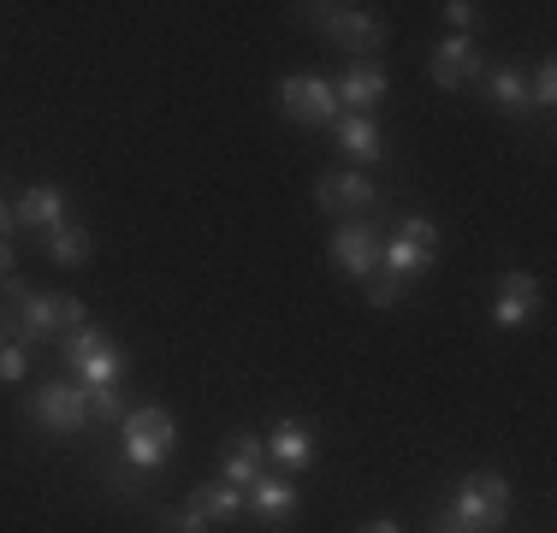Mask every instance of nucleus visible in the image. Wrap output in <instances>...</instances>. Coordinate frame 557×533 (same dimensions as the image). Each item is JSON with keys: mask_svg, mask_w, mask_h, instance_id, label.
<instances>
[{"mask_svg": "<svg viewBox=\"0 0 557 533\" xmlns=\"http://www.w3.org/2000/svg\"><path fill=\"white\" fill-rule=\"evenodd\" d=\"M428 72H433V84H440V89H469V84H481L486 53H481L474 36H445V42H433Z\"/></svg>", "mask_w": 557, "mask_h": 533, "instance_id": "9b49d317", "label": "nucleus"}, {"mask_svg": "<svg viewBox=\"0 0 557 533\" xmlns=\"http://www.w3.org/2000/svg\"><path fill=\"white\" fill-rule=\"evenodd\" d=\"M534 314H540V278L522 273V266L498 273V285H493V320H498V326L504 332H522Z\"/></svg>", "mask_w": 557, "mask_h": 533, "instance_id": "ddd939ff", "label": "nucleus"}, {"mask_svg": "<svg viewBox=\"0 0 557 533\" xmlns=\"http://www.w3.org/2000/svg\"><path fill=\"white\" fill-rule=\"evenodd\" d=\"M333 142L356 160V166H374V160H386V149H392L374 113H338L333 119Z\"/></svg>", "mask_w": 557, "mask_h": 533, "instance_id": "dca6fc26", "label": "nucleus"}, {"mask_svg": "<svg viewBox=\"0 0 557 533\" xmlns=\"http://www.w3.org/2000/svg\"><path fill=\"white\" fill-rule=\"evenodd\" d=\"M445 24H450V36H474L481 30V7H469V0H445Z\"/></svg>", "mask_w": 557, "mask_h": 533, "instance_id": "b1692460", "label": "nucleus"}, {"mask_svg": "<svg viewBox=\"0 0 557 533\" xmlns=\"http://www.w3.org/2000/svg\"><path fill=\"white\" fill-rule=\"evenodd\" d=\"M7 302H12V314H18V344L24 350L89 326L84 297H72V290H30L24 278H7Z\"/></svg>", "mask_w": 557, "mask_h": 533, "instance_id": "f257e3e1", "label": "nucleus"}, {"mask_svg": "<svg viewBox=\"0 0 557 533\" xmlns=\"http://www.w3.org/2000/svg\"><path fill=\"white\" fill-rule=\"evenodd\" d=\"M297 504H302V492L290 486V474H261L256 486L244 492V516L256 528H290L297 522Z\"/></svg>", "mask_w": 557, "mask_h": 533, "instance_id": "f8f14e48", "label": "nucleus"}, {"mask_svg": "<svg viewBox=\"0 0 557 533\" xmlns=\"http://www.w3.org/2000/svg\"><path fill=\"white\" fill-rule=\"evenodd\" d=\"M125 416H131L125 392H89V421H96V426H119Z\"/></svg>", "mask_w": 557, "mask_h": 533, "instance_id": "4be33fe9", "label": "nucleus"}, {"mask_svg": "<svg viewBox=\"0 0 557 533\" xmlns=\"http://www.w3.org/2000/svg\"><path fill=\"white\" fill-rule=\"evenodd\" d=\"M268 462H278L285 474H302L314 462V426L302 416H278L268 426Z\"/></svg>", "mask_w": 557, "mask_h": 533, "instance_id": "2eb2a0df", "label": "nucleus"}, {"mask_svg": "<svg viewBox=\"0 0 557 533\" xmlns=\"http://www.w3.org/2000/svg\"><path fill=\"white\" fill-rule=\"evenodd\" d=\"M0 344H18V314H12V302H0Z\"/></svg>", "mask_w": 557, "mask_h": 533, "instance_id": "cd10ccee", "label": "nucleus"}, {"mask_svg": "<svg viewBox=\"0 0 557 533\" xmlns=\"http://www.w3.org/2000/svg\"><path fill=\"white\" fill-rule=\"evenodd\" d=\"M60 362L65 380H77L84 392H119L125 385V350L108 326H77L60 338Z\"/></svg>", "mask_w": 557, "mask_h": 533, "instance_id": "f03ea898", "label": "nucleus"}, {"mask_svg": "<svg viewBox=\"0 0 557 533\" xmlns=\"http://www.w3.org/2000/svg\"><path fill=\"white\" fill-rule=\"evenodd\" d=\"M386 196L368 172H321L314 178V208L321 213H338V220H368Z\"/></svg>", "mask_w": 557, "mask_h": 533, "instance_id": "9d476101", "label": "nucleus"}, {"mask_svg": "<svg viewBox=\"0 0 557 533\" xmlns=\"http://www.w3.org/2000/svg\"><path fill=\"white\" fill-rule=\"evenodd\" d=\"M273 101H278V113H285L290 125H309V131H333V119L344 113V107H338V89L326 84V77H314V72L278 77V84H273Z\"/></svg>", "mask_w": 557, "mask_h": 533, "instance_id": "6e6552de", "label": "nucleus"}, {"mask_svg": "<svg viewBox=\"0 0 557 533\" xmlns=\"http://www.w3.org/2000/svg\"><path fill=\"white\" fill-rule=\"evenodd\" d=\"M172 450H178V421H172V409L143 404V409H131V416L119 421V462H125L137 480L166 469Z\"/></svg>", "mask_w": 557, "mask_h": 533, "instance_id": "7ed1b4c3", "label": "nucleus"}, {"mask_svg": "<svg viewBox=\"0 0 557 533\" xmlns=\"http://www.w3.org/2000/svg\"><path fill=\"white\" fill-rule=\"evenodd\" d=\"M333 89H338V107H344V113H374V107L386 101L392 77H386V65L362 60V65H350V72H344Z\"/></svg>", "mask_w": 557, "mask_h": 533, "instance_id": "6ab92c4d", "label": "nucleus"}, {"mask_svg": "<svg viewBox=\"0 0 557 533\" xmlns=\"http://www.w3.org/2000/svg\"><path fill=\"white\" fill-rule=\"evenodd\" d=\"M12 225H18V220H12V202H0V237H7Z\"/></svg>", "mask_w": 557, "mask_h": 533, "instance_id": "c756f323", "label": "nucleus"}, {"mask_svg": "<svg viewBox=\"0 0 557 533\" xmlns=\"http://www.w3.org/2000/svg\"><path fill=\"white\" fill-rule=\"evenodd\" d=\"M42 256L54 266H89V261H96V232L65 220V225H54V232L42 237Z\"/></svg>", "mask_w": 557, "mask_h": 533, "instance_id": "412c9836", "label": "nucleus"}, {"mask_svg": "<svg viewBox=\"0 0 557 533\" xmlns=\"http://www.w3.org/2000/svg\"><path fill=\"white\" fill-rule=\"evenodd\" d=\"M30 373V350L24 344H0V385H18Z\"/></svg>", "mask_w": 557, "mask_h": 533, "instance_id": "393cba45", "label": "nucleus"}, {"mask_svg": "<svg viewBox=\"0 0 557 533\" xmlns=\"http://www.w3.org/2000/svg\"><path fill=\"white\" fill-rule=\"evenodd\" d=\"M362 533H404V528H397V522H368Z\"/></svg>", "mask_w": 557, "mask_h": 533, "instance_id": "7c9ffc66", "label": "nucleus"}, {"mask_svg": "<svg viewBox=\"0 0 557 533\" xmlns=\"http://www.w3.org/2000/svg\"><path fill=\"white\" fill-rule=\"evenodd\" d=\"M428 533H474V528H462L457 516H450V504H440V510H433V522H428Z\"/></svg>", "mask_w": 557, "mask_h": 533, "instance_id": "bb28decb", "label": "nucleus"}, {"mask_svg": "<svg viewBox=\"0 0 557 533\" xmlns=\"http://www.w3.org/2000/svg\"><path fill=\"white\" fill-rule=\"evenodd\" d=\"M154 533H208V528L196 522V516L184 510V504H172V510H161V516H154Z\"/></svg>", "mask_w": 557, "mask_h": 533, "instance_id": "a878e982", "label": "nucleus"}, {"mask_svg": "<svg viewBox=\"0 0 557 533\" xmlns=\"http://www.w3.org/2000/svg\"><path fill=\"white\" fill-rule=\"evenodd\" d=\"M7 278H12V244L0 237V285H7Z\"/></svg>", "mask_w": 557, "mask_h": 533, "instance_id": "c85d7f7f", "label": "nucleus"}, {"mask_svg": "<svg viewBox=\"0 0 557 533\" xmlns=\"http://www.w3.org/2000/svg\"><path fill=\"white\" fill-rule=\"evenodd\" d=\"M261 474H268V438L237 426V433L220 445V474H214V480H225V486H237V492H249Z\"/></svg>", "mask_w": 557, "mask_h": 533, "instance_id": "4468645a", "label": "nucleus"}, {"mask_svg": "<svg viewBox=\"0 0 557 533\" xmlns=\"http://www.w3.org/2000/svg\"><path fill=\"white\" fill-rule=\"evenodd\" d=\"M12 220L24 225V232L48 237L54 225H65V190L60 184H30V190L12 196Z\"/></svg>", "mask_w": 557, "mask_h": 533, "instance_id": "a211bd4d", "label": "nucleus"}, {"mask_svg": "<svg viewBox=\"0 0 557 533\" xmlns=\"http://www.w3.org/2000/svg\"><path fill=\"white\" fill-rule=\"evenodd\" d=\"M380 244H386V232H380L374 220H344L333 225V237H326V256L344 278H374L380 273Z\"/></svg>", "mask_w": 557, "mask_h": 533, "instance_id": "1a4fd4ad", "label": "nucleus"}, {"mask_svg": "<svg viewBox=\"0 0 557 533\" xmlns=\"http://www.w3.org/2000/svg\"><path fill=\"white\" fill-rule=\"evenodd\" d=\"M302 12V24H309L321 42H333V48H344L356 65L368 60V53H380L386 48V18L380 12H368V7H297Z\"/></svg>", "mask_w": 557, "mask_h": 533, "instance_id": "39448f33", "label": "nucleus"}, {"mask_svg": "<svg viewBox=\"0 0 557 533\" xmlns=\"http://www.w3.org/2000/svg\"><path fill=\"white\" fill-rule=\"evenodd\" d=\"M433 266H440V225L428 213H404L386 232V244H380V278L409 290V278L433 273Z\"/></svg>", "mask_w": 557, "mask_h": 533, "instance_id": "20e7f679", "label": "nucleus"}, {"mask_svg": "<svg viewBox=\"0 0 557 533\" xmlns=\"http://www.w3.org/2000/svg\"><path fill=\"white\" fill-rule=\"evenodd\" d=\"M528 101H534V113L540 107H557V65L552 60L534 65V77H528Z\"/></svg>", "mask_w": 557, "mask_h": 533, "instance_id": "5701e85b", "label": "nucleus"}, {"mask_svg": "<svg viewBox=\"0 0 557 533\" xmlns=\"http://www.w3.org/2000/svg\"><path fill=\"white\" fill-rule=\"evenodd\" d=\"M184 510L196 516L208 533H220V528H232L237 516H244V492L237 486H225V480H202V486H190V498H184Z\"/></svg>", "mask_w": 557, "mask_h": 533, "instance_id": "f3484780", "label": "nucleus"}, {"mask_svg": "<svg viewBox=\"0 0 557 533\" xmlns=\"http://www.w3.org/2000/svg\"><path fill=\"white\" fill-rule=\"evenodd\" d=\"M481 84H486V101H493L504 119H528V113H534V101H528V77H522V65H486Z\"/></svg>", "mask_w": 557, "mask_h": 533, "instance_id": "aec40b11", "label": "nucleus"}, {"mask_svg": "<svg viewBox=\"0 0 557 533\" xmlns=\"http://www.w3.org/2000/svg\"><path fill=\"white\" fill-rule=\"evenodd\" d=\"M24 426H36V433H48V438H77V433H89V392L77 380H42L30 397H24Z\"/></svg>", "mask_w": 557, "mask_h": 533, "instance_id": "423d86ee", "label": "nucleus"}, {"mask_svg": "<svg viewBox=\"0 0 557 533\" xmlns=\"http://www.w3.org/2000/svg\"><path fill=\"white\" fill-rule=\"evenodd\" d=\"M510 504H516V492L498 469L462 474L457 492H450V516H457L462 528H474V533H498L504 522H510Z\"/></svg>", "mask_w": 557, "mask_h": 533, "instance_id": "0eeeda50", "label": "nucleus"}]
</instances>
